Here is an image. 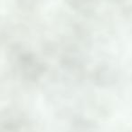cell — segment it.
<instances>
[{
    "mask_svg": "<svg viewBox=\"0 0 132 132\" xmlns=\"http://www.w3.org/2000/svg\"><path fill=\"white\" fill-rule=\"evenodd\" d=\"M9 61L14 73L28 83H35L40 81L46 70L44 61L16 44L11 48Z\"/></svg>",
    "mask_w": 132,
    "mask_h": 132,
    "instance_id": "1",
    "label": "cell"
},
{
    "mask_svg": "<svg viewBox=\"0 0 132 132\" xmlns=\"http://www.w3.org/2000/svg\"><path fill=\"white\" fill-rule=\"evenodd\" d=\"M72 9L81 15H90L99 6V0H65Z\"/></svg>",
    "mask_w": 132,
    "mask_h": 132,
    "instance_id": "3",
    "label": "cell"
},
{
    "mask_svg": "<svg viewBox=\"0 0 132 132\" xmlns=\"http://www.w3.org/2000/svg\"><path fill=\"white\" fill-rule=\"evenodd\" d=\"M111 2H115V3H121L123 2V1H125V0H110Z\"/></svg>",
    "mask_w": 132,
    "mask_h": 132,
    "instance_id": "4",
    "label": "cell"
},
{
    "mask_svg": "<svg viewBox=\"0 0 132 132\" xmlns=\"http://www.w3.org/2000/svg\"><path fill=\"white\" fill-rule=\"evenodd\" d=\"M36 125L23 111L6 109L1 114V132H36Z\"/></svg>",
    "mask_w": 132,
    "mask_h": 132,
    "instance_id": "2",
    "label": "cell"
}]
</instances>
